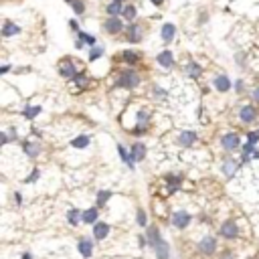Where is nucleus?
I'll use <instances>...</instances> for the list:
<instances>
[{
    "label": "nucleus",
    "instance_id": "obj_1",
    "mask_svg": "<svg viewBox=\"0 0 259 259\" xmlns=\"http://www.w3.org/2000/svg\"><path fill=\"white\" fill-rule=\"evenodd\" d=\"M140 83H142V79L134 69H124L120 73V77L116 79L114 87H118V89H136Z\"/></svg>",
    "mask_w": 259,
    "mask_h": 259
},
{
    "label": "nucleus",
    "instance_id": "obj_2",
    "mask_svg": "<svg viewBox=\"0 0 259 259\" xmlns=\"http://www.w3.org/2000/svg\"><path fill=\"white\" fill-rule=\"evenodd\" d=\"M196 247H198V251H200L202 255L211 257V255L217 253V239H215L213 235H204V237L196 243Z\"/></svg>",
    "mask_w": 259,
    "mask_h": 259
},
{
    "label": "nucleus",
    "instance_id": "obj_3",
    "mask_svg": "<svg viewBox=\"0 0 259 259\" xmlns=\"http://www.w3.org/2000/svg\"><path fill=\"white\" fill-rule=\"evenodd\" d=\"M170 221H172V227H174V229L182 231V229H186V227L190 225L192 217H190V213H186V211H174Z\"/></svg>",
    "mask_w": 259,
    "mask_h": 259
},
{
    "label": "nucleus",
    "instance_id": "obj_4",
    "mask_svg": "<svg viewBox=\"0 0 259 259\" xmlns=\"http://www.w3.org/2000/svg\"><path fill=\"white\" fill-rule=\"evenodd\" d=\"M77 251H79V255H81L83 259H91V255H93V239H89V237H79V239H77Z\"/></svg>",
    "mask_w": 259,
    "mask_h": 259
},
{
    "label": "nucleus",
    "instance_id": "obj_5",
    "mask_svg": "<svg viewBox=\"0 0 259 259\" xmlns=\"http://www.w3.org/2000/svg\"><path fill=\"white\" fill-rule=\"evenodd\" d=\"M103 31H106L108 35H118L124 31V23L120 17H108V21L103 23Z\"/></svg>",
    "mask_w": 259,
    "mask_h": 259
},
{
    "label": "nucleus",
    "instance_id": "obj_6",
    "mask_svg": "<svg viewBox=\"0 0 259 259\" xmlns=\"http://www.w3.org/2000/svg\"><path fill=\"white\" fill-rule=\"evenodd\" d=\"M221 146H223V150L225 152H235L239 146H241V138L237 136V134H225L223 138H221Z\"/></svg>",
    "mask_w": 259,
    "mask_h": 259
},
{
    "label": "nucleus",
    "instance_id": "obj_7",
    "mask_svg": "<svg viewBox=\"0 0 259 259\" xmlns=\"http://www.w3.org/2000/svg\"><path fill=\"white\" fill-rule=\"evenodd\" d=\"M219 233H221V237H225V239H237V237H239V227H237L235 221H225V223L219 227Z\"/></svg>",
    "mask_w": 259,
    "mask_h": 259
},
{
    "label": "nucleus",
    "instance_id": "obj_8",
    "mask_svg": "<svg viewBox=\"0 0 259 259\" xmlns=\"http://www.w3.org/2000/svg\"><path fill=\"white\" fill-rule=\"evenodd\" d=\"M146 241H148V247H150V249H156V247H158V243L162 241L160 229H158V227H154V225H150V227L146 229Z\"/></svg>",
    "mask_w": 259,
    "mask_h": 259
},
{
    "label": "nucleus",
    "instance_id": "obj_9",
    "mask_svg": "<svg viewBox=\"0 0 259 259\" xmlns=\"http://www.w3.org/2000/svg\"><path fill=\"white\" fill-rule=\"evenodd\" d=\"M110 231H112V227H110L108 223L97 221V223L93 225V239H95V241H103V239L110 235Z\"/></svg>",
    "mask_w": 259,
    "mask_h": 259
},
{
    "label": "nucleus",
    "instance_id": "obj_10",
    "mask_svg": "<svg viewBox=\"0 0 259 259\" xmlns=\"http://www.w3.org/2000/svg\"><path fill=\"white\" fill-rule=\"evenodd\" d=\"M239 168H241V162H237V160H233V158H227V160L223 162V166H221L225 178H233Z\"/></svg>",
    "mask_w": 259,
    "mask_h": 259
},
{
    "label": "nucleus",
    "instance_id": "obj_11",
    "mask_svg": "<svg viewBox=\"0 0 259 259\" xmlns=\"http://www.w3.org/2000/svg\"><path fill=\"white\" fill-rule=\"evenodd\" d=\"M182 180H184V176H182V174H166V176H164V182H166V186H168V192H170V194H174V192L180 188Z\"/></svg>",
    "mask_w": 259,
    "mask_h": 259
},
{
    "label": "nucleus",
    "instance_id": "obj_12",
    "mask_svg": "<svg viewBox=\"0 0 259 259\" xmlns=\"http://www.w3.org/2000/svg\"><path fill=\"white\" fill-rule=\"evenodd\" d=\"M239 120H241L243 124L255 122V120H257V110H255L253 106H243V108L239 110Z\"/></svg>",
    "mask_w": 259,
    "mask_h": 259
},
{
    "label": "nucleus",
    "instance_id": "obj_13",
    "mask_svg": "<svg viewBox=\"0 0 259 259\" xmlns=\"http://www.w3.org/2000/svg\"><path fill=\"white\" fill-rule=\"evenodd\" d=\"M156 61H158V65H160V67L170 69V67L174 65V55H172V51H170V49H164L162 53H158Z\"/></svg>",
    "mask_w": 259,
    "mask_h": 259
},
{
    "label": "nucleus",
    "instance_id": "obj_14",
    "mask_svg": "<svg viewBox=\"0 0 259 259\" xmlns=\"http://www.w3.org/2000/svg\"><path fill=\"white\" fill-rule=\"evenodd\" d=\"M41 144L39 142H31V140H27V142H23V152L27 154L29 158H37L39 154H41Z\"/></svg>",
    "mask_w": 259,
    "mask_h": 259
},
{
    "label": "nucleus",
    "instance_id": "obj_15",
    "mask_svg": "<svg viewBox=\"0 0 259 259\" xmlns=\"http://www.w3.org/2000/svg\"><path fill=\"white\" fill-rule=\"evenodd\" d=\"M196 140H198V136H196V132H192V130H184V132H180V136H178V144L184 146V148H190Z\"/></svg>",
    "mask_w": 259,
    "mask_h": 259
},
{
    "label": "nucleus",
    "instance_id": "obj_16",
    "mask_svg": "<svg viewBox=\"0 0 259 259\" xmlns=\"http://www.w3.org/2000/svg\"><path fill=\"white\" fill-rule=\"evenodd\" d=\"M154 255H156V259H170V255H172L170 243L162 239V241L158 243V247H156V249H154Z\"/></svg>",
    "mask_w": 259,
    "mask_h": 259
},
{
    "label": "nucleus",
    "instance_id": "obj_17",
    "mask_svg": "<svg viewBox=\"0 0 259 259\" xmlns=\"http://www.w3.org/2000/svg\"><path fill=\"white\" fill-rule=\"evenodd\" d=\"M126 39H128L130 43H140V41H142V27L136 25V23H130V25H128V35H126Z\"/></svg>",
    "mask_w": 259,
    "mask_h": 259
},
{
    "label": "nucleus",
    "instance_id": "obj_18",
    "mask_svg": "<svg viewBox=\"0 0 259 259\" xmlns=\"http://www.w3.org/2000/svg\"><path fill=\"white\" fill-rule=\"evenodd\" d=\"M59 73H61V77H65V79H75V75H77V69H75V65H73V61H63L61 63V67H59Z\"/></svg>",
    "mask_w": 259,
    "mask_h": 259
},
{
    "label": "nucleus",
    "instance_id": "obj_19",
    "mask_svg": "<svg viewBox=\"0 0 259 259\" xmlns=\"http://www.w3.org/2000/svg\"><path fill=\"white\" fill-rule=\"evenodd\" d=\"M118 154H120V158H122V162L130 168V170H134V166H136V160H134V156L132 154H128V150H126V146L124 144H118Z\"/></svg>",
    "mask_w": 259,
    "mask_h": 259
},
{
    "label": "nucleus",
    "instance_id": "obj_20",
    "mask_svg": "<svg viewBox=\"0 0 259 259\" xmlns=\"http://www.w3.org/2000/svg\"><path fill=\"white\" fill-rule=\"evenodd\" d=\"M130 154L134 156L136 162H142V160L146 158V146H144L142 142H136V144L130 146Z\"/></svg>",
    "mask_w": 259,
    "mask_h": 259
},
{
    "label": "nucleus",
    "instance_id": "obj_21",
    "mask_svg": "<svg viewBox=\"0 0 259 259\" xmlns=\"http://www.w3.org/2000/svg\"><path fill=\"white\" fill-rule=\"evenodd\" d=\"M213 85H215V89H217V91L227 93V91L231 89V79H229L227 75H217V77H215V81H213Z\"/></svg>",
    "mask_w": 259,
    "mask_h": 259
},
{
    "label": "nucleus",
    "instance_id": "obj_22",
    "mask_svg": "<svg viewBox=\"0 0 259 259\" xmlns=\"http://www.w3.org/2000/svg\"><path fill=\"white\" fill-rule=\"evenodd\" d=\"M174 35H176V27H174L172 23L162 25V29H160V37H162V41H164V43H170V41L174 39Z\"/></svg>",
    "mask_w": 259,
    "mask_h": 259
},
{
    "label": "nucleus",
    "instance_id": "obj_23",
    "mask_svg": "<svg viewBox=\"0 0 259 259\" xmlns=\"http://www.w3.org/2000/svg\"><path fill=\"white\" fill-rule=\"evenodd\" d=\"M97 219H99V209L97 206H91V209L83 211V223L85 225H95Z\"/></svg>",
    "mask_w": 259,
    "mask_h": 259
},
{
    "label": "nucleus",
    "instance_id": "obj_24",
    "mask_svg": "<svg viewBox=\"0 0 259 259\" xmlns=\"http://www.w3.org/2000/svg\"><path fill=\"white\" fill-rule=\"evenodd\" d=\"M19 33H21V27H19V25H15L13 21H5V25H3V37H5V39L15 37V35H19Z\"/></svg>",
    "mask_w": 259,
    "mask_h": 259
},
{
    "label": "nucleus",
    "instance_id": "obj_25",
    "mask_svg": "<svg viewBox=\"0 0 259 259\" xmlns=\"http://www.w3.org/2000/svg\"><path fill=\"white\" fill-rule=\"evenodd\" d=\"M81 221H83V213H81L79 209H69V211H67V223H69L71 227H77Z\"/></svg>",
    "mask_w": 259,
    "mask_h": 259
},
{
    "label": "nucleus",
    "instance_id": "obj_26",
    "mask_svg": "<svg viewBox=\"0 0 259 259\" xmlns=\"http://www.w3.org/2000/svg\"><path fill=\"white\" fill-rule=\"evenodd\" d=\"M186 75L192 77V79H198L202 75V67L196 63V61H188L186 63Z\"/></svg>",
    "mask_w": 259,
    "mask_h": 259
},
{
    "label": "nucleus",
    "instance_id": "obj_27",
    "mask_svg": "<svg viewBox=\"0 0 259 259\" xmlns=\"http://www.w3.org/2000/svg\"><path fill=\"white\" fill-rule=\"evenodd\" d=\"M106 13L108 17H120L124 13V5L122 3H116V0H112V3L106 7Z\"/></svg>",
    "mask_w": 259,
    "mask_h": 259
},
{
    "label": "nucleus",
    "instance_id": "obj_28",
    "mask_svg": "<svg viewBox=\"0 0 259 259\" xmlns=\"http://www.w3.org/2000/svg\"><path fill=\"white\" fill-rule=\"evenodd\" d=\"M89 142H91V138H89L87 134H81V136H77V138L71 142V146H73L75 150H85V148L89 146Z\"/></svg>",
    "mask_w": 259,
    "mask_h": 259
},
{
    "label": "nucleus",
    "instance_id": "obj_29",
    "mask_svg": "<svg viewBox=\"0 0 259 259\" xmlns=\"http://www.w3.org/2000/svg\"><path fill=\"white\" fill-rule=\"evenodd\" d=\"M112 194H114L112 190H99V192H97V196H95V206H97V209H101V206L112 198Z\"/></svg>",
    "mask_w": 259,
    "mask_h": 259
},
{
    "label": "nucleus",
    "instance_id": "obj_30",
    "mask_svg": "<svg viewBox=\"0 0 259 259\" xmlns=\"http://www.w3.org/2000/svg\"><path fill=\"white\" fill-rule=\"evenodd\" d=\"M41 112H43V108H41V106H29V108H25V110H23V116H25L27 120H35Z\"/></svg>",
    "mask_w": 259,
    "mask_h": 259
},
{
    "label": "nucleus",
    "instance_id": "obj_31",
    "mask_svg": "<svg viewBox=\"0 0 259 259\" xmlns=\"http://www.w3.org/2000/svg\"><path fill=\"white\" fill-rule=\"evenodd\" d=\"M122 59L128 63V65H136L138 61H140V57H138V53H134L132 49H128V51H124L122 53Z\"/></svg>",
    "mask_w": 259,
    "mask_h": 259
},
{
    "label": "nucleus",
    "instance_id": "obj_32",
    "mask_svg": "<svg viewBox=\"0 0 259 259\" xmlns=\"http://www.w3.org/2000/svg\"><path fill=\"white\" fill-rule=\"evenodd\" d=\"M136 13H138V11H136V7H134V5H126V7H124L122 17H124L128 23H134V21H136Z\"/></svg>",
    "mask_w": 259,
    "mask_h": 259
},
{
    "label": "nucleus",
    "instance_id": "obj_33",
    "mask_svg": "<svg viewBox=\"0 0 259 259\" xmlns=\"http://www.w3.org/2000/svg\"><path fill=\"white\" fill-rule=\"evenodd\" d=\"M136 223H138V227H142V229H148V227H150V225H148V215H146L144 209H138V211H136Z\"/></svg>",
    "mask_w": 259,
    "mask_h": 259
},
{
    "label": "nucleus",
    "instance_id": "obj_34",
    "mask_svg": "<svg viewBox=\"0 0 259 259\" xmlns=\"http://www.w3.org/2000/svg\"><path fill=\"white\" fill-rule=\"evenodd\" d=\"M77 39H79L81 43L89 45V47H95V37H93V35H87L85 31H77Z\"/></svg>",
    "mask_w": 259,
    "mask_h": 259
},
{
    "label": "nucleus",
    "instance_id": "obj_35",
    "mask_svg": "<svg viewBox=\"0 0 259 259\" xmlns=\"http://www.w3.org/2000/svg\"><path fill=\"white\" fill-rule=\"evenodd\" d=\"M103 57V49L101 47H91V51H89V61H97V59H101Z\"/></svg>",
    "mask_w": 259,
    "mask_h": 259
},
{
    "label": "nucleus",
    "instance_id": "obj_36",
    "mask_svg": "<svg viewBox=\"0 0 259 259\" xmlns=\"http://www.w3.org/2000/svg\"><path fill=\"white\" fill-rule=\"evenodd\" d=\"M73 13L77 17H81L85 13V3H83V0H75V3H73Z\"/></svg>",
    "mask_w": 259,
    "mask_h": 259
},
{
    "label": "nucleus",
    "instance_id": "obj_37",
    "mask_svg": "<svg viewBox=\"0 0 259 259\" xmlns=\"http://www.w3.org/2000/svg\"><path fill=\"white\" fill-rule=\"evenodd\" d=\"M154 95H156V99H166L168 97V91L162 89L160 85H154Z\"/></svg>",
    "mask_w": 259,
    "mask_h": 259
},
{
    "label": "nucleus",
    "instance_id": "obj_38",
    "mask_svg": "<svg viewBox=\"0 0 259 259\" xmlns=\"http://www.w3.org/2000/svg\"><path fill=\"white\" fill-rule=\"evenodd\" d=\"M148 120H150V112H146V110L138 112V126H144V124H148Z\"/></svg>",
    "mask_w": 259,
    "mask_h": 259
},
{
    "label": "nucleus",
    "instance_id": "obj_39",
    "mask_svg": "<svg viewBox=\"0 0 259 259\" xmlns=\"http://www.w3.org/2000/svg\"><path fill=\"white\" fill-rule=\"evenodd\" d=\"M39 176H41V170H39V168H35V170L25 178V182H27V184H33V182H37V180H39Z\"/></svg>",
    "mask_w": 259,
    "mask_h": 259
},
{
    "label": "nucleus",
    "instance_id": "obj_40",
    "mask_svg": "<svg viewBox=\"0 0 259 259\" xmlns=\"http://www.w3.org/2000/svg\"><path fill=\"white\" fill-rule=\"evenodd\" d=\"M255 152H257V148H255L253 144H249V142H247V144H243V154H245V156H251V158H253V154H255Z\"/></svg>",
    "mask_w": 259,
    "mask_h": 259
},
{
    "label": "nucleus",
    "instance_id": "obj_41",
    "mask_svg": "<svg viewBox=\"0 0 259 259\" xmlns=\"http://www.w3.org/2000/svg\"><path fill=\"white\" fill-rule=\"evenodd\" d=\"M73 81H75V85H79V87H85V85H87V81H89V79H87V77H85V75H83V73H81V75H79V73H77V75H75V79H73Z\"/></svg>",
    "mask_w": 259,
    "mask_h": 259
},
{
    "label": "nucleus",
    "instance_id": "obj_42",
    "mask_svg": "<svg viewBox=\"0 0 259 259\" xmlns=\"http://www.w3.org/2000/svg\"><path fill=\"white\" fill-rule=\"evenodd\" d=\"M247 142L255 146V144L259 142V132H249V134H247Z\"/></svg>",
    "mask_w": 259,
    "mask_h": 259
},
{
    "label": "nucleus",
    "instance_id": "obj_43",
    "mask_svg": "<svg viewBox=\"0 0 259 259\" xmlns=\"http://www.w3.org/2000/svg\"><path fill=\"white\" fill-rule=\"evenodd\" d=\"M130 132H132L134 136H138V138H140V136H144V134H146V126H136V128H134V130H130Z\"/></svg>",
    "mask_w": 259,
    "mask_h": 259
},
{
    "label": "nucleus",
    "instance_id": "obj_44",
    "mask_svg": "<svg viewBox=\"0 0 259 259\" xmlns=\"http://www.w3.org/2000/svg\"><path fill=\"white\" fill-rule=\"evenodd\" d=\"M7 132H9V136H11V142H17V140H19V134H17L15 128H9Z\"/></svg>",
    "mask_w": 259,
    "mask_h": 259
},
{
    "label": "nucleus",
    "instance_id": "obj_45",
    "mask_svg": "<svg viewBox=\"0 0 259 259\" xmlns=\"http://www.w3.org/2000/svg\"><path fill=\"white\" fill-rule=\"evenodd\" d=\"M0 138H3V146H7V144L11 142V136H9V132H7V130H3V134H0Z\"/></svg>",
    "mask_w": 259,
    "mask_h": 259
},
{
    "label": "nucleus",
    "instance_id": "obj_46",
    "mask_svg": "<svg viewBox=\"0 0 259 259\" xmlns=\"http://www.w3.org/2000/svg\"><path fill=\"white\" fill-rule=\"evenodd\" d=\"M235 59H237L239 67H243V63H245V53H237V55H235Z\"/></svg>",
    "mask_w": 259,
    "mask_h": 259
},
{
    "label": "nucleus",
    "instance_id": "obj_47",
    "mask_svg": "<svg viewBox=\"0 0 259 259\" xmlns=\"http://www.w3.org/2000/svg\"><path fill=\"white\" fill-rule=\"evenodd\" d=\"M146 245H148V241H146V237H144V235H140V237H138V247H140V249H144Z\"/></svg>",
    "mask_w": 259,
    "mask_h": 259
},
{
    "label": "nucleus",
    "instance_id": "obj_48",
    "mask_svg": "<svg viewBox=\"0 0 259 259\" xmlns=\"http://www.w3.org/2000/svg\"><path fill=\"white\" fill-rule=\"evenodd\" d=\"M251 97H253V101H255V103H259V87H255V89H253Z\"/></svg>",
    "mask_w": 259,
    "mask_h": 259
},
{
    "label": "nucleus",
    "instance_id": "obj_49",
    "mask_svg": "<svg viewBox=\"0 0 259 259\" xmlns=\"http://www.w3.org/2000/svg\"><path fill=\"white\" fill-rule=\"evenodd\" d=\"M13 198H15V202H17V204H23V194H21V192H15V196H13Z\"/></svg>",
    "mask_w": 259,
    "mask_h": 259
},
{
    "label": "nucleus",
    "instance_id": "obj_50",
    "mask_svg": "<svg viewBox=\"0 0 259 259\" xmlns=\"http://www.w3.org/2000/svg\"><path fill=\"white\" fill-rule=\"evenodd\" d=\"M69 27H71L73 31H81V29H79V25H77V21H71V23H69Z\"/></svg>",
    "mask_w": 259,
    "mask_h": 259
},
{
    "label": "nucleus",
    "instance_id": "obj_51",
    "mask_svg": "<svg viewBox=\"0 0 259 259\" xmlns=\"http://www.w3.org/2000/svg\"><path fill=\"white\" fill-rule=\"evenodd\" d=\"M235 89L241 93V91H243V81H235Z\"/></svg>",
    "mask_w": 259,
    "mask_h": 259
},
{
    "label": "nucleus",
    "instance_id": "obj_52",
    "mask_svg": "<svg viewBox=\"0 0 259 259\" xmlns=\"http://www.w3.org/2000/svg\"><path fill=\"white\" fill-rule=\"evenodd\" d=\"M150 3H152L154 7H162V3H164V0H150Z\"/></svg>",
    "mask_w": 259,
    "mask_h": 259
},
{
    "label": "nucleus",
    "instance_id": "obj_53",
    "mask_svg": "<svg viewBox=\"0 0 259 259\" xmlns=\"http://www.w3.org/2000/svg\"><path fill=\"white\" fill-rule=\"evenodd\" d=\"M9 71H11V65H5V67H3V69H0V73H3V75H7V73H9Z\"/></svg>",
    "mask_w": 259,
    "mask_h": 259
},
{
    "label": "nucleus",
    "instance_id": "obj_54",
    "mask_svg": "<svg viewBox=\"0 0 259 259\" xmlns=\"http://www.w3.org/2000/svg\"><path fill=\"white\" fill-rule=\"evenodd\" d=\"M75 47H77V49H85V43H81V41L77 39V43H75Z\"/></svg>",
    "mask_w": 259,
    "mask_h": 259
},
{
    "label": "nucleus",
    "instance_id": "obj_55",
    "mask_svg": "<svg viewBox=\"0 0 259 259\" xmlns=\"http://www.w3.org/2000/svg\"><path fill=\"white\" fill-rule=\"evenodd\" d=\"M21 259H33V253H29V251H27V253H23V257H21Z\"/></svg>",
    "mask_w": 259,
    "mask_h": 259
},
{
    "label": "nucleus",
    "instance_id": "obj_56",
    "mask_svg": "<svg viewBox=\"0 0 259 259\" xmlns=\"http://www.w3.org/2000/svg\"><path fill=\"white\" fill-rule=\"evenodd\" d=\"M253 158H255V160H259V150H257V152L253 154Z\"/></svg>",
    "mask_w": 259,
    "mask_h": 259
},
{
    "label": "nucleus",
    "instance_id": "obj_57",
    "mask_svg": "<svg viewBox=\"0 0 259 259\" xmlns=\"http://www.w3.org/2000/svg\"><path fill=\"white\" fill-rule=\"evenodd\" d=\"M65 3H71V5H73V3H75V0H65Z\"/></svg>",
    "mask_w": 259,
    "mask_h": 259
},
{
    "label": "nucleus",
    "instance_id": "obj_58",
    "mask_svg": "<svg viewBox=\"0 0 259 259\" xmlns=\"http://www.w3.org/2000/svg\"><path fill=\"white\" fill-rule=\"evenodd\" d=\"M116 3H122V5H124V3H126V0H116Z\"/></svg>",
    "mask_w": 259,
    "mask_h": 259
}]
</instances>
